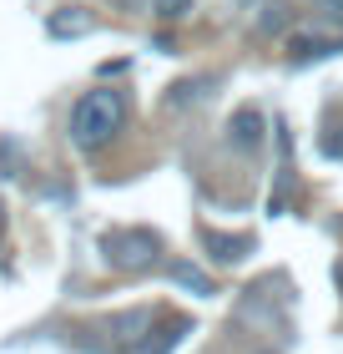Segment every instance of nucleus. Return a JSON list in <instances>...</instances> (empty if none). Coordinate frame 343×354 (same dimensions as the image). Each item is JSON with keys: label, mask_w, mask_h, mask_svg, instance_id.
<instances>
[{"label": "nucleus", "mask_w": 343, "mask_h": 354, "mask_svg": "<svg viewBox=\"0 0 343 354\" xmlns=\"http://www.w3.org/2000/svg\"><path fill=\"white\" fill-rule=\"evenodd\" d=\"M121 127H126V91L117 86H96L71 106V142L81 152H101Z\"/></svg>", "instance_id": "obj_1"}, {"label": "nucleus", "mask_w": 343, "mask_h": 354, "mask_svg": "<svg viewBox=\"0 0 343 354\" xmlns=\"http://www.w3.org/2000/svg\"><path fill=\"white\" fill-rule=\"evenodd\" d=\"M101 259L121 273H141L161 259V238L152 228H111L101 233Z\"/></svg>", "instance_id": "obj_2"}, {"label": "nucleus", "mask_w": 343, "mask_h": 354, "mask_svg": "<svg viewBox=\"0 0 343 354\" xmlns=\"http://www.w3.org/2000/svg\"><path fill=\"white\" fill-rule=\"evenodd\" d=\"M106 334H111V344H117L121 354L126 349H137L146 334H152V309H126V314H111L106 319Z\"/></svg>", "instance_id": "obj_3"}, {"label": "nucleus", "mask_w": 343, "mask_h": 354, "mask_svg": "<svg viewBox=\"0 0 343 354\" xmlns=\"http://www.w3.org/2000/svg\"><path fill=\"white\" fill-rule=\"evenodd\" d=\"M227 142H233L237 152H257V147H263V111H257V106L233 111V122H227Z\"/></svg>", "instance_id": "obj_4"}, {"label": "nucleus", "mask_w": 343, "mask_h": 354, "mask_svg": "<svg viewBox=\"0 0 343 354\" xmlns=\"http://www.w3.org/2000/svg\"><path fill=\"white\" fill-rule=\"evenodd\" d=\"M343 51V36H293L288 41V61L293 66H308V61H329Z\"/></svg>", "instance_id": "obj_5"}, {"label": "nucleus", "mask_w": 343, "mask_h": 354, "mask_svg": "<svg viewBox=\"0 0 343 354\" xmlns=\"http://www.w3.org/2000/svg\"><path fill=\"white\" fill-rule=\"evenodd\" d=\"M187 334H192V319H182V314H177V319H167L161 329H152V334H146V339H141L137 349H126V354H172L177 344L187 339Z\"/></svg>", "instance_id": "obj_6"}, {"label": "nucleus", "mask_w": 343, "mask_h": 354, "mask_svg": "<svg viewBox=\"0 0 343 354\" xmlns=\"http://www.w3.org/2000/svg\"><path fill=\"white\" fill-rule=\"evenodd\" d=\"M202 248H212V259H217V263H237V259H248V253H253V238H248V233L227 238V233L202 228Z\"/></svg>", "instance_id": "obj_7"}, {"label": "nucleus", "mask_w": 343, "mask_h": 354, "mask_svg": "<svg viewBox=\"0 0 343 354\" xmlns=\"http://www.w3.org/2000/svg\"><path fill=\"white\" fill-rule=\"evenodd\" d=\"M46 30H51V36H86V30H91V15H81V10H56Z\"/></svg>", "instance_id": "obj_8"}, {"label": "nucleus", "mask_w": 343, "mask_h": 354, "mask_svg": "<svg viewBox=\"0 0 343 354\" xmlns=\"http://www.w3.org/2000/svg\"><path fill=\"white\" fill-rule=\"evenodd\" d=\"M172 279L182 283V288H192V294H202V299L212 294V279H207L202 268H192V263H172Z\"/></svg>", "instance_id": "obj_9"}, {"label": "nucleus", "mask_w": 343, "mask_h": 354, "mask_svg": "<svg viewBox=\"0 0 343 354\" xmlns=\"http://www.w3.org/2000/svg\"><path fill=\"white\" fill-rule=\"evenodd\" d=\"M212 86V76H197V82H177L172 86V106H182V102H202Z\"/></svg>", "instance_id": "obj_10"}, {"label": "nucleus", "mask_w": 343, "mask_h": 354, "mask_svg": "<svg viewBox=\"0 0 343 354\" xmlns=\"http://www.w3.org/2000/svg\"><path fill=\"white\" fill-rule=\"evenodd\" d=\"M152 15L157 21H182V15H192V0H152Z\"/></svg>", "instance_id": "obj_11"}, {"label": "nucleus", "mask_w": 343, "mask_h": 354, "mask_svg": "<svg viewBox=\"0 0 343 354\" xmlns=\"http://www.w3.org/2000/svg\"><path fill=\"white\" fill-rule=\"evenodd\" d=\"M288 26V6H277V0H273V6H263V21H257V30H283Z\"/></svg>", "instance_id": "obj_12"}, {"label": "nucleus", "mask_w": 343, "mask_h": 354, "mask_svg": "<svg viewBox=\"0 0 343 354\" xmlns=\"http://www.w3.org/2000/svg\"><path fill=\"white\" fill-rule=\"evenodd\" d=\"M318 147H323V157H338V162H343V127H329Z\"/></svg>", "instance_id": "obj_13"}, {"label": "nucleus", "mask_w": 343, "mask_h": 354, "mask_svg": "<svg viewBox=\"0 0 343 354\" xmlns=\"http://www.w3.org/2000/svg\"><path fill=\"white\" fill-rule=\"evenodd\" d=\"M313 6L329 15V21H338V26H343V0H313Z\"/></svg>", "instance_id": "obj_14"}, {"label": "nucleus", "mask_w": 343, "mask_h": 354, "mask_svg": "<svg viewBox=\"0 0 343 354\" xmlns=\"http://www.w3.org/2000/svg\"><path fill=\"white\" fill-rule=\"evenodd\" d=\"M117 6H132V10H137V6H146V0H117Z\"/></svg>", "instance_id": "obj_15"}, {"label": "nucleus", "mask_w": 343, "mask_h": 354, "mask_svg": "<svg viewBox=\"0 0 343 354\" xmlns=\"http://www.w3.org/2000/svg\"><path fill=\"white\" fill-rule=\"evenodd\" d=\"M0 223H6V207H0Z\"/></svg>", "instance_id": "obj_16"}, {"label": "nucleus", "mask_w": 343, "mask_h": 354, "mask_svg": "<svg viewBox=\"0 0 343 354\" xmlns=\"http://www.w3.org/2000/svg\"><path fill=\"white\" fill-rule=\"evenodd\" d=\"M263 354H273V349H263Z\"/></svg>", "instance_id": "obj_17"}]
</instances>
